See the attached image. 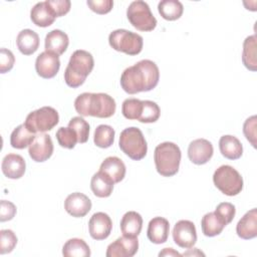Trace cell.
I'll return each instance as SVG.
<instances>
[{"label": "cell", "mask_w": 257, "mask_h": 257, "mask_svg": "<svg viewBox=\"0 0 257 257\" xmlns=\"http://www.w3.org/2000/svg\"><path fill=\"white\" fill-rule=\"evenodd\" d=\"M15 57L13 53L6 48L0 49V72L5 73L13 68Z\"/></svg>", "instance_id": "b9f144b4"}, {"label": "cell", "mask_w": 257, "mask_h": 257, "mask_svg": "<svg viewBox=\"0 0 257 257\" xmlns=\"http://www.w3.org/2000/svg\"><path fill=\"white\" fill-rule=\"evenodd\" d=\"M237 235L244 239L250 240L257 236V210L256 208L248 211L237 223Z\"/></svg>", "instance_id": "ffe728a7"}, {"label": "cell", "mask_w": 257, "mask_h": 257, "mask_svg": "<svg viewBox=\"0 0 257 257\" xmlns=\"http://www.w3.org/2000/svg\"><path fill=\"white\" fill-rule=\"evenodd\" d=\"M60 68L59 56L48 51L41 52L35 60V70L37 74L45 79L54 77Z\"/></svg>", "instance_id": "4fadbf2b"}, {"label": "cell", "mask_w": 257, "mask_h": 257, "mask_svg": "<svg viewBox=\"0 0 257 257\" xmlns=\"http://www.w3.org/2000/svg\"><path fill=\"white\" fill-rule=\"evenodd\" d=\"M113 185V181L100 171L95 173L90 180V189L92 193L98 198L109 197L112 193Z\"/></svg>", "instance_id": "cb8c5ba5"}, {"label": "cell", "mask_w": 257, "mask_h": 257, "mask_svg": "<svg viewBox=\"0 0 257 257\" xmlns=\"http://www.w3.org/2000/svg\"><path fill=\"white\" fill-rule=\"evenodd\" d=\"M31 21L38 27H48L50 26L54 20L55 16L52 13L51 9L47 5L46 1L36 3L31 11H30Z\"/></svg>", "instance_id": "d4e9b609"}, {"label": "cell", "mask_w": 257, "mask_h": 257, "mask_svg": "<svg viewBox=\"0 0 257 257\" xmlns=\"http://www.w3.org/2000/svg\"><path fill=\"white\" fill-rule=\"evenodd\" d=\"M64 209L70 216L81 218L91 210V201L86 195L75 192L66 197Z\"/></svg>", "instance_id": "2e32d148"}, {"label": "cell", "mask_w": 257, "mask_h": 257, "mask_svg": "<svg viewBox=\"0 0 257 257\" xmlns=\"http://www.w3.org/2000/svg\"><path fill=\"white\" fill-rule=\"evenodd\" d=\"M217 216L225 223V225L227 226L228 224H230L232 222V220L234 219L235 217V214H236V209H235V206L232 204V203H229V202H223V203H220L215 211H214Z\"/></svg>", "instance_id": "74e56055"}, {"label": "cell", "mask_w": 257, "mask_h": 257, "mask_svg": "<svg viewBox=\"0 0 257 257\" xmlns=\"http://www.w3.org/2000/svg\"><path fill=\"white\" fill-rule=\"evenodd\" d=\"M36 135L31 133L24 123L16 126L10 136V145L17 150H23L31 145Z\"/></svg>", "instance_id": "83f0119b"}, {"label": "cell", "mask_w": 257, "mask_h": 257, "mask_svg": "<svg viewBox=\"0 0 257 257\" xmlns=\"http://www.w3.org/2000/svg\"><path fill=\"white\" fill-rule=\"evenodd\" d=\"M161 109L155 101L143 100V109L138 120L144 123L156 122L159 119Z\"/></svg>", "instance_id": "d6a6232c"}, {"label": "cell", "mask_w": 257, "mask_h": 257, "mask_svg": "<svg viewBox=\"0 0 257 257\" xmlns=\"http://www.w3.org/2000/svg\"><path fill=\"white\" fill-rule=\"evenodd\" d=\"M17 244V237L10 229L0 231V254H6L13 251Z\"/></svg>", "instance_id": "8d00e7d4"}, {"label": "cell", "mask_w": 257, "mask_h": 257, "mask_svg": "<svg viewBox=\"0 0 257 257\" xmlns=\"http://www.w3.org/2000/svg\"><path fill=\"white\" fill-rule=\"evenodd\" d=\"M202 232L207 237H214L223 231L226 227L225 223L217 216L215 212H209L205 214L201 220Z\"/></svg>", "instance_id": "f1b7e54d"}, {"label": "cell", "mask_w": 257, "mask_h": 257, "mask_svg": "<svg viewBox=\"0 0 257 257\" xmlns=\"http://www.w3.org/2000/svg\"><path fill=\"white\" fill-rule=\"evenodd\" d=\"M216 188L226 196H237L243 190V178L240 173L229 165L220 166L213 175Z\"/></svg>", "instance_id": "8992f818"}, {"label": "cell", "mask_w": 257, "mask_h": 257, "mask_svg": "<svg viewBox=\"0 0 257 257\" xmlns=\"http://www.w3.org/2000/svg\"><path fill=\"white\" fill-rule=\"evenodd\" d=\"M94 66V60L91 53L86 50H75L68 61V64L64 71V81L72 88L82 85L92 71Z\"/></svg>", "instance_id": "3957f363"}, {"label": "cell", "mask_w": 257, "mask_h": 257, "mask_svg": "<svg viewBox=\"0 0 257 257\" xmlns=\"http://www.w3.org/2000/svg\"><path fill=\"white\" fill-rule=\"evenodd\" d=\"M256 35L247 36L243 42V50H242V62L244 66L251 70H257V56H256Z\"/></svg>", "instance_id": "4316f807"}, {"label": "cell", "mask_w": 257, "mask_h": 257, "mask_svg": "<svg viewBox=\"0 0 257 257\" xmlns=\"http://www.w3.org/2000/svg\"><path fill=\"white\" fill-rule=\"evenodd\" d=\"M143 109V100L138 98H126L121 105L122 115L127 119H139Z\"/></svg>", "instance_id": "e575fe53"}, {"label": "cell", "mask_w": 257, "mask_h": 257, "mask_svg": "<svg viewBox=\"0 0 257 257\" xmlns=\"http://www.w3.org/2000/svg\"><path fill=\"white\" fill-rule=\"evenodd\" d=\"M181 158V150L175 143L165 142L158 145L154 152L157 172L163 177H173L179 171Z\"/></svg>", "instance_id": "277c9868"}, {"label": "cell", "mask_w": 257, "mask_h": 257, "mask_svg": "<svg viewBox=\"0 0 257 257\" xmlns=\"http://www.w3.org/2000/svg\"><path fill=\"white\" fill-rule=\"evenodd\" d=\"M55 136H56V140H57L59 146L62 148L68 149V150L73 149L75 147L76 143H78L76 133L69 126L59 127L57 130Z\"/></svg>", "instance_id": "836d02e7"}, {"label": "cell", "mask_w": 257, "mask_h": 257, "mask_svg": "<svg viewBox=\"0 0 257 257\" xmlns=\"http://www.w3.org/2000/svg\"><path fill=\"white\" fill-rule=\"evenodd\" d=\"M2 173L9 179H20L26 170V163L22 156L17 154L6 155L1 164Z\"/></svg>", "instance_id": "e0dca14e"}, {"label": "cell", "mask_w": 257, "mask_h": 257, "mask_svg": "<svg viewBox=\"0 0 257 257\" xmlns=\"http://www.w3.org/2000/svg\"><path fill=\"white\" fill-rule=\"evenodd\" d=\"M59 121L57 110L51 106H42L31 111L24 121L26 127L33 134L51 131Z\"/></svg>", "instance_id": "ba28073f"}, {"label": "cell", "mask_w": 257, "mask_h": 257, "mask_svg": "<svg viewBox=\"0 0 257 257\" xmlns=\"http://www.w3.org/2000/svg\"><path fill=\"white\" fill-rule=\"evenodd\" d=\"M74 108L82 116H95L107 118L114 114L115 100L103 92H83L74 100Z\"/></svg>", "instance_id": "7a4b0ae2"}, {"label": "cell", "mask_w": 257, "mask_h": 257, "mask_svg": "<svg viewBox=\"0 0 257 257\" xmlns=\"http://www.w3.org/2000/svg\"><path fill=\"white\" fill-rule=\"evenodd\" d=\"M86 4L91 11L95 12L96 14L102 15L110 12L113 6V1L112 0H87Z\"/></svg>", "instance_id": "ab89813d"}, {"label": "cell", "mask_w": 257, "mask_h": 257, "mask_svg": "<svg viewBox=\"0 0 257 257\" xmlns=\"http://www.w3.org/2000/svg\"><path fill=\"white\" fill-rule=\"evenodd\" d=\"M114 130L108 124H99L95 131L93 136L94 145L101 149L109 148L114 142Z\"/></svg>", "instance_id": "1f68e13d"}, {"label": "cell", "mask_w": 257, "mask_h": 257, "mask_svg": "<svg viewBox=\"0 0 257 257\" xmlns=\"http://www.w3.org/2000/svg\"><path fill=\"white\" fill-rule=\"evenodd\" d=\"M256 115H252L248 117L243 124L244 136L246 137L247 141L250 142L253 148H256Z\"/></svg>", "instance_id": "60d3db41"}, {"label": "cell", "mask_w": 257, "mask_h": 257, "mask_svg": "<svg viewBox=\"0 0 257 257\" xmlns=\"http://www.w3.org/2000/svg\"><path fill=\"white\" fill-rule=\"evenodd\" d=\"M16 44L22 54L31 55L39 47V36L31 29H23L16 37Z\"/></svg>", "instance_id": "7402d4cb"}, {"label": "cell", "mask_w": 257, "mask_h": 257, "mask_svg": "<svg viewBox=\"0 0 257 257\" xmlns=\"http://www.w3.org/2000/svg\"><path fill=\"white\" fill-rule=\"evenodd\" d=\"M213 145L206 139L194 140L188 147V157L195 165H204L208 163L213 157Z\"/></svg>", "instance_id": "5bb4252c"}, {"label": "cell", "mask_w": 257, "mask_h": 257, "mask_svg": "<svg viewBox=\"0 0 257 257\" xmlns=\"http://www.w3.org/2000/svg\"><path fill=\"white\" fill-rule=\"evenodd\" d=\"M99 171L107 175L113 183H119L125 176V165L117 157H107L99 167Z\"/></svg>", "instance_id": "44dd1931"}, {"label": "cell", "mask_w": 257, "mask_h": 257, "mask_svg": "<svg viewBox=\"0 0 257 257\" xmlns=\"http://www.w3.org/2000/svg\"><path fill=\"white\" fill-rule=\"evenodd\" d=\"M0 221L5 222V221H10L14 218L16 215V206L6 200H2L0 203Z\"/></svg>", "instance_id": "7bdbcfd3"}, {"label": "cell", "mask_w": 257, "mask_h": 257, "mask_svg": "<svg viewBox=\"0 0 257 257\" xmlns=\"http://www.w3.org/2000/svg\"><path fill=\"white\" fill-rule=\"evenodd\" d=\"M201 255L205 256V254L202 251H200L198 248H194V249L189 248V250L187 252L182 254V256H201Z\"/></svg>", "instance_id": "f6af8a7d"}, {"label": "cell", "mask_w": 257, "mask_h": 257, "mask_svg": "<svg viewBox=\"0 0 257 257\" xmlns=\"http://www.w3.org/2000/svg\"><path fill=\"white\" fill-rule=\"evenodd\" d=\"M112 229V221L110 217L103 212L94 213L88 221L89 235L94 240L106 239Z\"/></svg>", "instance_id": "9a60e30c"}, {"label": "cell", "mask_w": 257, "mask_h": 257, "mask_svg": "<svg viewBox=\"0 0 257 257\" xmlns=\"http://www.w3.org/2000/svg\"><path fill=\"white\" fill-rule=\"evenodd\" d=\"M126 17L130 23L140 31H152L157 26V19L153 15L150 6L142 0L133 1L128 5Z\"/></svg>", "instance_id": "9c48e42d"}, {"label": "cell", "mask_w": 257, "mask_h": 257, "mask_svg": "<svg viewBox=\"0 0 257 257\" xmlns=\"http://www.w3.org/2000/svg\"><path fill=\"white\" fill-rule=\"evenodd\" d=\"M219 149L222 156L228 160H238L243 154L241 142L231 135H225L220 138Z\"/></svg>", "instance_id": "603a6c76"}, {"label": "cell", "mask_w": 257, "mask_h": 257, "mask_svg": "<svg viewBox=\"0 0 257 257\" xmlns=\"http://www.w3.org/2000/svg\"><path fill=\"white\" fill-rule=\"evenodd\" d=\"M143 228V218L136 211L126 212L120 220V230L122 235L138 237Z\"/></svg>", "instance_id": "484cf974"}, {"label": "cell", "mask_w": 257, "mask_h": 257, "mask_svg": "<svg viewBox=\"0 0 257 257\" xmlns=\"http://www.w3.org/2000/svg\"><path fill=\"white\" fill-rule=\"evenodd\" d=\"M118 147L122 153L134 161L144 159L148 152L146 139L142 131L136 126L126 127L120 133Z\"/></svg>", "instance_id": "5b68a950"}, {"label": "cell", "mask_w": 257, "mask_h": 257, "mask_svg": "<svg viewBox=\"0 0 257 257\" xmlns=\"http://www.w3.org/2000/svg\"><path fill=\"white\" fill-rule=\"evenodd\" d=\"M160 80L158 65L150 60L143 59L128 66L120 75V86L128 94H136L154 89Z\"/></svg>", "instance_id": "6da1fadb"}, {"label": "cell", "mask_w": 257, "mask_h": 257, "mask_svg": "<svg viewBox=\"0 0 257 257\" xmlns=\"http://www.w3.org/2000/svg\"><path fill=\"white\" fill-rule=\"evenodd\" d=\"M138 249V237L122 235L107 246L105 255L106 257H133Z\"/></svg>", "instance_id": "8fae6325"}, {"label": "cell", "mask_w": 257, "mask_h": 257, "mask_svg": "<svg viewBox=\"0 0 257 257\" xmlns=\"http://www.w3.org/2000/svg\"><path fill=\"white\" fill-rule=\"evenodd\" d=\"M53 143L49 135L39 134L31 143L28 149V153L32 161L36 163H42L47 161L53 154Z\"/></svg>", "instance_id": "7c38bea8"}, {"label": "cell", "mask_w": 257, "mask_h": 257, "mask_svg": "<svg viewBox=\"0 0 257 257\" xmlns=\"http://www.w3.org/2000/svg\"><path fill=\"white\" fill-rule=\"evenodd\" d=\"M159 256H178V257H181L182 254L175 251L173 248H164V250L159 253Z\"/></svg>", "instance_id": "ee69618b"}, {"label": "cell", "mask_w": 257, "mask_h": 257, "mask_svg": "<svg viewBox=\"0 0 257 257\" xmlns=\"http://www.w3.org/2000/svg\"><path fill=\"white\" fill-rule=\"evenodd\" d=\"M173 240L181 248H192L197 242L195 224L189 220L178 221L173 229Z\"/></svg>", "instance_id": "30bf717a"}, {"label": "cell", "mask_w": 257, "mask_h": 257, "mask_svg": "<svg viewBox=\"0 0 257 257\" xmlns=\"http://www.w3.org/2000/svg\"><path fill=\"white\" fill-rule=\"evenodd\" d=\"M108 43L116 51L123 52L127 55L139 54L144 45L143 37L126 29H116L109 33Z\"/></svg>", "instance_id": "52a82bcc"}, {"label": "cell", "mask_w": 257, "mask_h": 257, "mask_svg": "<svg viewBox=\"0 0 257 257\" xmlns=\"http://www.w3.org/2000/svg\"><path fill=\"white\" fill-rule=\"evenodd\" d=\"M68 126L71 127L76 133L78 143L84 144L87 142L89 137V124L83 117L81 116L72 117L68 122Z\"/></svg>", "instance_id": "d590c367"}, {"label": "cell", "mask_w": 257, "mask_h": 257, "mask_svg": "<svg viewBox=\"0 0 257 257\" xmlns=\"http://www.w3.org/2000/svg\"><path fill=\"white\" fill-rule=\"evenodd\" d=\"M158 11L164 19L174 21L182 16L184 6L178 0H163L158 4Z\"/></svg>", "instance_id": "4dcf8cb0"}, {"label": "cell", "mask_w": 257, "mask_h": 257, "mask_svg": "<svg viewBox=\"0 0 257 257\" xmlns=\"http://www.w3.org/2000/svg\"><path fill=\"white\" fill-rule=\"evenodd\" d=\"M62 255L65 257H88L90 256V248L84 240L71 238L64 243Z\"/></svg>", "instance_id": "f546056e"}, {"label": "cell", "mask_w": 257, "mask_h": 257, "mask_svg": "<svg viewBox=\"0 0 257 257\" xmlns=\"http://www.w3.org/2000/svg\"><path fill=\"white\" fill-rule=\"evenodd\" d=\"M46 3L55 17H61L67 14L71 6L69 0H46Z\"/></svg>", "instance_id": "f35d334b"}, {"label": "cell", "mask_w": 257, "mask_h": 257, "mask_svg": "<svg viewBox=\"0 0 257 257\" xmlns=\"http://www.w3.org/2000/svg\"><path fill=\"white\" fill-rule=\"evenodd\" d=\"M69 44V38L65 32L60 29H54L48 32L45 36L44 46L45 51L52 52L56 55L63 54Z\"/></svg>", "instance_id": "d6986e66"}, {"label": "cell", "mask_w": 257, "mask_h": 257, "mask_svg": "<svg viewBox=\"0 0 257 257\" xmlns=\"http://www.w3.org/2000/svg\"><path fill=\"white\" fill-rule=\"evenodd\" d=\"M170 233L169 221L164 217L153 218L148 225L147 235L154 244H163L168 240Z\"/></svg>", "instance_id": "ac0fdd59"}]
</instances>
